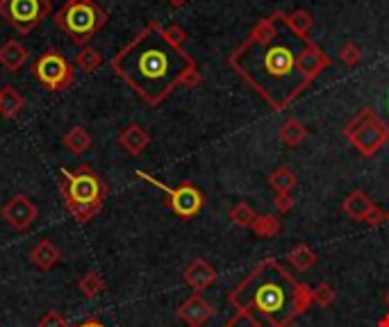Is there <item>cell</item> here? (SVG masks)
<instances>
[{"label":"cell","mask_w":389,"mask_h":327,"mask_svg":"<svg viewBox=\"0 0 389 327\" xmlns=\"http://www.w3.org/2000/svg\"><path fill=\"white\" fill-rule=\"evenodd\" d=\"M312 43L287 25L285 14L262 18L248 39L230 54V67L280 112L305 89L310 80L300 73L298 59Z\"/></svg>","instance_id":"cell-1"},{"label":"cell","mask_w":389,"mask_h":327,"mask_svg":"<svg viewBox=\"0 0 389 327\" xmlns=\"http://www.w3.org/2000/svg\"><path fill=\"white\" fill-rule=\"evenodd\" d=\"M193 67L191 54L171 43L157 21L139 30L110 62L118 78L153 107L164 103L176 86H182Z\"/></svg>","instance_id":"cell-2"},{"label":"cell","mask_w":389,"mask_h":327,"mask_svg":"<svg viewBox=\"0 0 389 327\" xmlns=\"http://www.w3.org/2000/svg\"><path fill=\"white\" fill-rule=\"evenodd\" d=\"M228 302L271 325H291L315 304V298L308 285L298 282L278 259L269 257L230 291Z\"/></svg>","instance_id":"cell-3"},{"label":"cell","mask_w":389,"mask_h":327,"mask_svg":"<svg viewBox=\"0 0 389 327\" xmlns=\"http://www.w3.org/2000/svg\"><path fill=\"white\" fill-rule=\"evenodd\" d=\"M60 189H62L64 207H67L69 214L82 225L98 216L107 195H110L107 182L94 168L86 166V164H82V166L73 168V171L62 168Z\"/></svg>","instance_id":"cell-4"},{"label":"cell","mask_w":389,"mask_h":327,"mask_svg":"<svg viewBox=\"0 0 389 327\" xmlns=\"http://www.w3.org/2000/svg\"><path fill=\"white\" fill-rule=\"evenodd\" d=\"M55 25L75 46H89V41L107 25L110 14L94 0H64V5L52 16Z\"/></svg>","instance_id":"cell-5"},{"label":"cell","mask_w":389,"mask_h":327,"mask_svg":"<svg viewBox=\"0 0 389 327\" xmlns=\"http://www.w3.org/2000/svg\"><path fill=\"white\" fill-rule=\"evenodd\" d=\"M344 134L364 157H371L378 150H383V146L389 141V127L371 109H362V112L344 127Z\"/></svg>","instance_id":"cell-6"},{"label":"cell","mask_w":389,"mask_h":327,"mask_svg":"<svg viewBox=\"0 0 389 327\" xmlns=\"http://www.w3.org/2000/svg\"><path fill=\"white\" fill-rule=\"evenodd\" d=\"M30 73L41 86L48 91H64L73 84V67L71 62L57 50H46L30 64Z\"/></svg>","instance_id":"cell-7"},{"label":"cell","mask_w":389,"mask_h":327,"mask_svg":"<svg viewBox=\"0 0 389 327\" xmlns=\"http://www.w3.org/2000/svg\"><path fill=\"white\" fill-rule=\"evenodd\" d=\"M137 178L146 180L148 184H153V187L159 189L162 193H167V207L178 218H182V221H189V218H193L203 210V202H205L203 193L189 182H182V184H178V187H167L164 182H159L157 178L148 176V173H144V171H137Z\"/></svg>","instance_id":"cell-8"},{"label":"cell","mask_w":389,"mask_h":327,"mask_svg":"<svg viewBox=\"0 0 389 327\" xmlns=\"http://www.w3.org/2000/svg\"><path fill=\"white\" fill-rule=\"evenodd\" d=\"M0 16L18 35H28L50 16V3L48 0H3Z\"/></svg>","instance_id":"cell-9"},{"label":"cell","mask_w":389,"mask_h":327,"mask_svg":"<svg viewBox=\"0 0 389 327\" xmlns=\"http://www.w3.org/2000/svg\"><path fill=\"white\" fill-rule=\"evenodd\" d=\"M0 214H3L5 218V223L12 227V230L16 232H26L28 227L37 221V216H39V210H37V205L32 202L26 193H16L12 195L5 205H3V210H0Z\"/></svg>","instance_id":"cell-10"},{"label":"cell","mask_w":389,"mask_h":327,"mask_svg":"<svg viewBox=\"0 0 389 327\" xmlns=\"http://www.w3.org/2000/svg\"><path fill=\"white\" fill-rule=\"evenodd\" d=\"M178 319L182 323H187L189 327H203L214 316V307L205 300L201 293H193L185 302L176 309Z\"/></svg>","instance_id":"cell-11"},{"label":"cell","mask_w":389,"mask_h":327,"mask_svg":"<svg viewBox=\"0 0 389 327\" xmlns=\"http://www.w3.org/2000/svg\"><path fill=\"white\" fill-rule=\"evenodd\" d=\"M185 282L193 293H203L205 289H210L216 282V268L203 257L193 259L185 268Z\"/></svg>","instance_id":"cell-12"},{"label":"cell","mask_w":389,"mask_h":327,"mask_svg":"<svg viewBox=\"0 0 389 327\" xmlns=\"http://www.w3.org/2000/svg\"><path fill=\"white\" fill-rule=\"evenodd\" d=\"M330 64V59H328V54L323 52L315 41L310 43V46L303 50V54H300V59H298V67H300V73L305 75V78L312 82L317 78V75L326 69Z\"/></svg>","instance_id":"cell-13"},{"label":"cell","mask_w":389,"mask_h":327,"mask_svg":"<svg viewBox=\"0 0 389 327\" xmlns=\"http://www.w3.org/2000/svg\"><path fill=\"white\" fill-rule=\"evenodd\" d=\"M28 59H30L28 48L16 39H7L3 46H0V67L7 69L9 73L21 71L26 67Z\"/></svg>","instance_id":"cell-14"},{"label":"cell","mask_w":389,"mask_h":327,"mask_svg":"<svg viewBox=\"0 0 389 327\" xmlns=\"http://www.w3.org/2000/svg\"><path fill=\"white\" fill-rule=\"evenodd\" d=\"M118 146H121L130 157H139L150 146V134L142 125L133 123L118 134Z\"/></svg>","instance_id":"cell-15"},{"label":"cell","mask_w":389,"mask_h":327,"mask_svg":"<svg viewBox=\"0 0 389 327\" xmlns=\"http://www.w3.org/2000/svg\"><path fill=\"white\" fill-rule=\"evenodd\" d=\"M30 261L39 270H52L62 261V250L50 241V239H41V241L30 250Z\"/></svg>","instance_id":"cell-16"},{"label":"cell","mask_w":389,"mask_h":327,"mask_svg":"<svg viewBox=\"0 0 389 327\" xmlns=\"http://www.w3.org/2000/svg\"><path fill=\"white\" fill-rule=\"evenodd\" d=\"M371 207H373V202H371L369 195H366L362 189H358V191H353L351 195H346L342 210H344L346 216L353 218V221H364V216H366V212L371 210Z\"/></svg>","instance_id":"cell-17"},{"label":"cell","mask_w":389,"mask_h":327,"mask_svg":"<svg viewBox=\"0 0 389 327\" xmlns=\"http://www.w3.org/2000/svg\"><path fill=\"white\" fill-rule=\"evenodd\" d=\"M23 107H26V98L21 96L12 84H5L3 89H0V114L5 118H16Z\"/></svg>","instance_id":"cell-18"},{"label":"cell","mask_w":389,"mask_h":327,"mask_svg":"<svg viewBox=\"0 0 389 327\" xmlns=\"http://www.w3.org/2000/svg\"><path fill=\"white\" fill-rule=\"evenodd\" d=\"M305 137H308V127L303 125L300 121H296V118H287V121L280 125V130H278L280 144H285L287 148L300 146L303 141H305Z\"/></svg>","instance_id":"cell-19"},{"label":"cell","mask_w":389,"mask_h":327,"mask_svg":"<svg viewBox=\"0 0 389 327\" xmlns=\"http://www.w3.org/2000/svg\"><path fill=\"white\" fill-rule=\"evenodd\" d=\"M62 144L71 152V155H82V152H86L91 148V134L86 132L82 125H75V127L69 130L67 134H64Z\"/></svg>","instance_id":"cell-20"},{"label":"cell","mask_w":389,"mask_h":327,"mask_svg":"<svg viewBox=\"0 0 389 327\" xmlns=\"http://www.w3.org/2000/svg\"><path fill=\"white\" fill-rule=\"evenodd\" d=\"M287 261H289V266L294 268V270L305 272V270H310L312 266L317 264V253L308 243H298L296 248L289 250Z\"/></svg>","instance_id":"cell-21"},{"label":"cell","mask_w":389,"mask_h":327,"mask_svg":"<svg viewBox=\"0 0 389 327\" xmlns=\"http://www.w3.org/2000/svg\"><path fill=\"white\" fill-rule=\"evenodd\" d=\"M269 187H271L276 193H291V189L298 184V178H296V173L287 168V166H280L276 168L274 173H269Z\"/></svg>","instance_id":"cell-22"},{"label":"cell","mask_w":389,"mask_h":327,"mask_svg":"<svg viewBox=\"0 0 389 327\" xmlns=\"http://www.w3.org/2000/svg\"><path fill=\"white\" fill-rule=\"evenodd\" d=\"M251 230L259 239H274L280 234V230H283V223H280V218L274 214H262V216L257 214V218L251 225Z\"/></svg>","instance_id":"cell-23"},{"label":"cell","mask_w":389,"mask_h":327,"mask_svg":"<svg viewBox=\"0 0 389 327\" xmlns=\"http://www.w3.org/2000/svg\"><path fill=\"white\" fill-rule=\"evenodd\" d=\"M78 289H80V293L84 298L96 300L107 289V285H105V280H103L101 272L89 270V272H84V275L78 280Z\"/></svg>","instance_id":"cell-24"},{"label":"cell","mask_w":389,"mask_h":327,"mask_svg":"<svg viewBox=\"0 0 389 327\" xmlns=\"http://www.w3.org/2000/svg\"><path fill=\"white\" fill-rule=\"evenodd\" d=\"M101 64H103V54L91 48V46H84L80 48L78 52V57H75V67H78L82 73H94V71H98L101 69Z\"/></svg>","instance_id":"cell-25"},{"label":"cell","mask_w":389,"mask_h":327,"mask_svg":"<svg viewBox=\"0 0 389 327\" xmlns=\"http://www.w3.org/2000/svg\"><path fill=\"white\" fill-rule=\"evenodd\" d=\"M221 327H291V325H271L262 319H257L251 311H244V309H237V314L228 323H223Z\"/></svg>","instance_id":"cell-26"},{"label":"cell","mask_w":389,"mask_h":327,"mask_svg":"<svg viewBox=\"0 0 389 327\" xmlns=\"http://www.w3.org/2000/svg\"><path fill=\"white\" fill-rule=\"evenodd\" d=\"M285 21H287V25L294 30L296 35H300V37H308L312 25H315V18H312V14L305 12V9H298V12L285 14Z\"/></svg>","instance_id":"cell-27"},{"label":"cell","mask_w":389,"mask_h":327,"mask_svg":"<svg viewBox=\"0 0 389 327\" xmlns=\"http://www.w3.org/2000/svg\"><path fill=\"white\" fill-rule=\"evenodd\" d=\"M255 218H257V214H255V210L248 202H237L230 210V221L237 227H251Z\"/></svg>","instance_id":"cell-28"},{"label":"cell","mask_w":389,"mask_h":327,"mask_svg":"<svg viewBox=\"0 0 389 327\" xmlns=\"http://www.w3.org/2000/svg\"><path fill=\"white\" fill-rule=\"evenodd\" d=\"M312 298H315L319 307L328 309L330 304H334V300H337V293H334V289L328 282H321V285H317V289H312Z\"/></svg>","instance_id":"cell-29"},{"label":"cell","mask_w":389,"mask_h":327,"mask_svg":"<svg viewBox=\"0 0 389 327\" xmlns=\"http://www.w3.org/2000/svg\"><path fill=\"white\" fill-rule=\"evenodd\" d=\"M339 59H342L344 64H349V67H355V64H360L362 52H360V48L355 46L353 41H349V43H344V46H342V50H339Z\"/></svg>","instance_id":"cell-30"},{"label":"cell","mask_w":389,"mask_h":327,"mask_svg":"<svg viewBox=\"0 0 389 327\" xmlns=\"http://www.w3.org/2000/svg\"><path fill=\"white\" fill-rule=\"evenodd\" d=\"M37 327H71V325L67 323V319H64L60 311H48L39 319Z\"/></svg>","instance_id":"cell-31"},{"label":"cell","mask_w":389,"mask_h":327,"mask_svg":"<svg viewBox=\"0 0 389 327\" xmlns=\"http://www.w3.org/2000/svg\"><path fill=\"white\" fill-rule=\"evenodd\" d=\"M296 205V198L291 193H276V200H274V207L280 212V214H287L294 210Z\"/></svg>","instance_id":"cell-32"},{"label":"cell","mask_w":389,"mask_h":327,"mask_svg":"<svg viewBox=\"0 0 389 327\" xmlns=\"http://www.w3.org/2000/svg\"><path fill=\"white\" fill-rule=\"evenodd\" d=\"M364 223H369L371 227H380V225H385V223H387V212H383L380 207L373 205L371 210L366 212V216H364Z\"/></svg>","instance_id":"cell-33"},{"label":"cell","mask_w":389,"mask_h":327,"mask_svg":"<svg viewBox=\"0 0 389 327\" xmlns=\"http://www.w3.org/2000/svg\"><path fill=\"white\" fill-rule=\"evenodd\" d=\"M164 32H167V37L171 39V43H176V46H182L185 39H187V32L182 30L180 25H169V28H164Z\"/></svg>","instance_id":"cell-34"},{"label":"cell","mask_w":389,"mask_h":327,"mask_svg":"<svg viewBox=\"0 0 389 327\" xmlns=\"http://www.w3.org/2000/svg\"><path fill=\"white\" fill-rule=\"evenodd\" d=\"M201 73H198V69L196 67H193L187 75H185V80H182V86H189V89H191V86H198L201 84Z\"/></svg>","instance_id":"cell-35"},{"label":"cell","mask_w":389,"mask_h":327,"mask_svg":"<svg viewBox=\"0 0 389 327\" xmlns=\"http://www.w3.org/2000/svg\"><path fill=\"white\" fill-rule=\"evenodd\" d=\"M75 327H105V325L101 321H96V319H89V321H84V323L75 325Z\"/></svg>","instance_id":"cell-36"},{"label":"cell","mask_w":389,"mask_h":327,"mask_svg":"<svg viewBox=\"0 0 389 327\" xmlns=\"http://www.w3.org/2000/svg\"><path fill=\"white\" fill-rule=\"evenodd\" d=\"M167 3H169L171 7H182V5H187L189 0H167Z\"/></svg>","instance_id":"cell-37"},{"label":"cell","mask_w":389,"mask_h":327,"mask_svg":"<svg viewBox=\"0 0 389 327\" xmlns=\"http://www.w3.org/2000/svg\"><path fill=\"white\" fill-rule=\"evenodd\" d=\"M378 327H389V311L383 316V319L380 321H378Z\"/></svg>","instance_id":"cell-38"},{"label":"cell","mask_w":389,"mask_h":327,"mask_svg":"<svg viewBox=\"0 0 389 327\" xmlns=\"http://www.w3.org/2000/svg\"><path fill=\"white\" fill-rule=\"evenodd\" d=\"M383 302L387 304V307H389V289L385 291V296H383Z\"/></svg>","instance_id":"cell-39"},{"label":"cell","mask_w":389,"mask_h":327,"mask_svg":"<svg viewBox=\"0 0 389 327\" xmlns=\"http://www.w3.org/2000/svg\"><path fill=\"white\" fill-rule=\"evenodd\" d=\"M387 225H389V212H387Z\"/></svg>","instance_id":"cell-40"},{"label":"cell","mask_w":389,"mask_h":327,"mask_svg":"<svg viewBox=\"0 0 389 327\" xmlns=\"http://www.w3.org/2000/svg\"><path fill=\"white\" fill-rule=\"evenodd\" d=\"M0 3H3V0H0Z\"/></svg>","instance_id":"cell-41"}]
</instances>
